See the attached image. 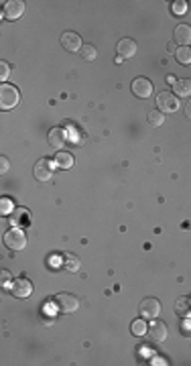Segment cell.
<instances>
[{"label": "cell", "instance_id": "30", "mask_svg": "<svg viewBox=\"0 0 191 366\" xmlns=\"http://www.w3.org/2000/svg\"><path fill=\"white\" fill-rule=\"evenodd\" d=\"M185 116H187V118H191V100H189L187 104H185Z\"/></svg>", "mask_w": 191, "mask_h": 366}, {"label": "cell", "instance_id": "20", "mask_svg": "<svg viewBox=\"0 0 191 366\" xmlns=\"http://www.w3.org/2000/svg\"><path fill=\"white\" fill-rule=\"evenodd\" d=\"M147 118H149V124H151L153 128H159L161 124L165 122V114H163L159 108H156V110H151V112L147 114Z\"/></svg>", "mask_w": 191, "mask_h": 366}, {"label": "cell", "instance_id": "27", "mask_svg": "<svg viewBox=\"0 0 191 366\" xmlns=\"http://www.w3.org/2000/svg\"><path fill=\"white\" fill-rule=\"evenodd\" d=\"M181 329H183V336H191V317H183V324H181Z\"/></svg>", "mask_w": 191, "mask_h": 366}, {"label": "cell", "instance_id": "15", "mask_svg": "<svg viewBox=\"0 0 191 366\" xmlns=\"http://www.w3.org/2000/svg\"><path fill=\"white\" fill-rule=\"evenodd\" d=\"M63 143H65V130L59 128V127L51 128V130H49V145H51L53 148H61Z\"/></svg>", "mask_w": 191, "mask_h": 366}, {"label": "cell", "instance_id": "26", "mask_svg": "<svg viewBox=\"0 0 191 366\" xmlns=\"http://www.w3.org/2000/svg\"><path fill=\"white\" fill-rule=\"evenodd\" d=\"M8 75H10V65H8L6 61H2V63H0V79H2V82H6Z\"/></svg>", "mask_w": 191, "mask_h": 366}, {"label": "cell", "instance_id": "29", "mask_svg": "<svg viewBox=\"0 0 191 366\" xmlns=\"http://www.w3.org/2000/svg\"><path fill=\"white\" fill-rule=\"evenodd\" d=\"M0 277H2V285H8V281H10V274H8L6 271H2V274H0Z\"/></svg>", "mask_w": 191, "mask_h": 366}, {"label": "cell", "instance_id": "9", "mask_svg": "<svg viewBox=\"0 0 191 366\" xmlns=\"http://www.w3.org/2000/svg\"><path fill=\"white\" fill-rule=\"evenodd\" d=\"M147 334L151 336L153 342H159V344H161V342L167 340V324L155 317V322L149 326V331H147Z\"/></svg>", "mask_w": 191, "mask_h": 366}, {"label": "cell", "instance_id": "12", "mask_svg": "<svg viewBox=\"0 0 191 366\" xmlns=\"http://www.w3.org/2000/svg\"><path fill=\"white\" fill-rule=\"evenodd\" d=\"M116 51H118V55L122 57V59H128V57H132L134 53H137V43H134L132 39H122V41H118V45H116Z\"/></svg>", "mask_w": 191, "mask_h": 366}, {"label": "cell", "instance_id": "24", "mask_svg": "<svg viewBox=\"0 0 191 366\" xmlns=\"http://www.w3.org/2000/svg\"><path fill=\"white\" fill-rule=\"evenodd\" d=\"M171 10H173V15H185L187 13V2L185 0H177V2H173Z\"/></svg>", "mask_w": 191, "mask_h": 366}, {"label": "cell", "instance_id": "22", "mask_svg": "<svg viewBox=\"0 0 191 366\" xmlns=\"http://www.w3.org/2000/svg\"><path fill=\"white\" fill-rule=\"evenodd\" d=\"M80 55H82V59H84V61H94V59H96V55H98V51H96L94 45H84L82 51H80Z\"/></svg>", "mask_w": 191, "mask_h": 366}, {"label": "cell", "instance_id": "13", "mask_svg": "<svg viewBox=\"0 0 191 366\" xmlns=\"http://www.w3.org/2000/svg\"><path fill=\"white\" fill-rule=\"evenodd\" d=\"M175 41L181 47H189L191 43V27L189 25H177L175 27Z\"/></svg>", "mask_w": 191, "mask_h": 366}, {"label": "cell", "instance_id": "5", "mask_svg": "<svg viewBox=\"0 0 191 366\" xmlns=\"http://www.w3.org/2000/svg\"><path fill=\"white\" fill-rule=\"evenodd\" d=\"M140 315L142 317H147V319H155L156 315L161 313V303L159 299H155V297H147V299H142L140 303Z\"/></svg>", "mask_w": 191, "mask_h": 366}, {"label": "cell", "instance_id": "1", "mask_svg": "<svg viewBox=\"0 0 191 366\" xmlns=\"http://www.w3.org/2000/svg\"><path fill=\"white\" fill-rule=\"evenodd\" d=\"M53 305L57 307L61 313H75L80 307V299L71 293H57L53 297Z\"/></svg>", "mask_w": 191, "mask_h": 366}, {"label": "cell", "instance_id": "31", "mask_svg": "<svg viewBox=\"0 0 191 366\" xmlns=\"http://www.w3.org/2000/svg\"><path fill=\"white\" fill-rule=\"evenodd\" d=\"M167 49H169V51H171V53H173V51H175V53H177V49H175V43H173V41H171V43H169V45H167Z\"/></svg>", "mask_w": 191, "mask_h": 366}, {"label": "cell", "instance_id": "17", "mask_svg": "<svg viewBox=\"0 0 191 366\" xmlns=\"http://www.w3.org/2000/svg\"><path fill=\"white\" fill-rule=\"evenodd\" d=\"M175 313H179L181 317L191 315V297H179L175 301Z\"/></svg>", "mask_w": 191, "mask_h": 366}, {"label": "cell", "instance_id": "2", "mask_svg": "<svg viewBox=\"0 0 191 366\" xmlns=\"http://www.w3.org/2000/svg\"><path fill=\"white\" fill-rule=\"evenodd\" d=\"M18 90L10 84H2L0 86V108L2 110H10L18 104Z\"/></svg>", "mask_w": 191, "mask_h": 366}, {"label": "cell", "instance_id": "14", "mask_svg": "<svg viewBox=\"0 0 191 366\" xmlns=\"http://www.w3.org/2000/svg\"><path fill=\"white\" fill-rule=\"evenodd\" d=\"M10 220L15 226H29L31 222V212L27 208H15V212L10 214Z\"/></svg>", "mask_w": 191, "mask_h": 366}, {"label": "cell", "instance_id": "10", "mask_svg": "<svg viewBox=\"0 0 191 366\" xmlns=\"http://www.w3.org/2000/svg\"><path fill=\"white\" fill-rule=\"evenodd\" d=\"M55 165H57V163H51V161H47V159H41V161H37V165H35V179L37 181H49Z\"/></svg>", "mask_w": 191, "mask_h": 366}, {"label": "cell", "instance_id": "7", "mask_svg": "<svg viewBox=\"0 0 191 366\" xmlns=\"http://www.w3.org/2000/svg\"><path fill=\"white\" fill-rule=\"evenodd\" d=\"M130 88H132V94L137 98H149L153 94V84H151V79H147V77H137Z\"/></svg>", "mask_w": 191, "mask_h": 366}, {"label": "cell", "instance_id": "8", "mask_svg": "<svg viewBox=\"0 0 191 366\" xmlns=\"http://www.w3.org/2000/svg\"><path fill=\"white\" fill-rule=\"evenodd\" d=\"M22 13H25V2H22V0H10V2L4 4L2 17L8 20H17L22 17Z\"/></svg>", "mask_w": 191, "mask_h": 366}, {"label": "cell", "instance_id": "11", "mask_svg": "<svg viewBox=\"0 0 191 366\" xmlns=\"http://www.w3.org/2000/svg\"><path fill=\"white\" fill-rule=\"evenodd\" d=\"M10 291H13L15 297H18V299H25V297H29L33 293V283L27 281V279H17L13 283V287H10Z\"/></svg>", "mask_w": 191, "mask_h": 366}, {"label": "cell", "instance_id": "18", "mask_svg": "<svg viewBox=\"0 0 191 366\" xmlns=\"http://www.w3.org/2000/svg\"><path fill=\"white\" fill-rule=\"evenodd\" d=\"M173 88H175V96H181V98L191 96V79H177Z\"/></svg>", "mask_w": 191, "mask_h": 366}, {"label": "cell", "instance_id": "6", "mask_svg": "<svg viewBox=\"0 0 191 366\" xmlns=\"http://www.w3.org/2000/svg\"><path fill=\"white\" fill-rule=\"evenodd\" d=\"M61 47L65 51H69V53H77V51H82L84 47V43H82V37L77 35V33H63L61 35Z\"/></svg>", "mask_w": 191, "mask_h": 366}, {"label": "cell", "instance_id": "4", "mask_svg": "<svg viewBox=\"0 0 191 366\" xmlns=\"http://www.w3.org/2000/svg\"><path fill=\"white\" fill-rule=\"evenodd\" d=\"M156 106H159V110L163 114H171V112H177L179 102H177L175 94H171V92H161V94L156 96Z\"/></svg>", "mask_w": 191, "mask_h": 366}, {"label": "cell", "instance_id": "19", "mask_svg": "<svg viewBox=\"0 0 191 366\" xmlns=\"http://www.w3.org/2000/svg\"><path fill=\"white\" fill-rule=\"evenodd\" d=\"M55 163H57L59 169H71L73 167V155L65 153V151H59L57 157H55Z\"/></svg>", "mask_w": 191, "mask_h": 366}, {"label": "cell", "instance_id": "16", "mask_svg": "<svg viewBox=\"0 0 191 366\" xmlns=\"http://www.w3.org/2000/svg\"><path fill=\"white\" fill-rule=\"evenodd\" d=\"M63 267L69 271V273H77V271H80V267H82V260H80V256H75L73 253H65L63 255Z\"/></svg>", "mask_w": 191, "mask_h": 366}, {"label": "cell", "instance_id": "3", "mask_svg": "<svg viewBox=\"0 0 191 366\" xmlns=\"http://www.w3.org/2000/svg\"><path fill=\"white\" fill-rule=\"evenodd\" d=\"M4 244L13 250H22L27 248V234L20 228H10L8 232H4Z\"/></svg>", "mask_w": 191, "mask_h": 366}, {"label": "cell", "instance_id": "25", "mask_svg": "<svg viewBox=\"0 0 191 366\" xmlns=\"http://www.w3.org/2000/svg\"><path fill=\"white\" fill-rule=\"evenodd\" d=\"M15 208H13V201H10L8 198H2V201H0V214L6 216V214H13Z\"/></svg>", "mask_w": 191, "mask_h": 366}, {"label": "cell", "instance_id": "23", "mask_svg": "<svg viewBox=\"0 0 191 366\" xmlns=\"http://www.w3.org/2000/svg\"><path fill=\"white\" fill-rule=\"evenodd\" d=\"M147 331H149V328L142 322V317L137 319V322H132V334L134 336H142V334H147Z\"/></svg>", "mask_w": 191, "mask_h": 366}, {"label": "cell", "instance_id": "21", "mask_svg": "<svg viewBox=\"0 0 191 366\" xmlns=\"http://www.w3.org/2000/svg\"><path fill=\"white\" fill-rule=\"evenodd\" d=\"M175 57L181 65H191V47H179Z\"/></svg>", "mask_w": 191, "mask_h": 366}, {"label": "cell", "instance_id": "28", "mask_svg": "<svg viewBox=\"0 0 191 366\" xmlns=\"http://www.w3.org/2000/svg\"><path fill=\"white\" fill-rule=\"evenodd\" d=\"M0 165H2V167H0V171H2V173H6V171L10 169V161H8L6 157H0Z\"/></svg>", "mask_w": 191, "mask_h": 366}]
</instances>
